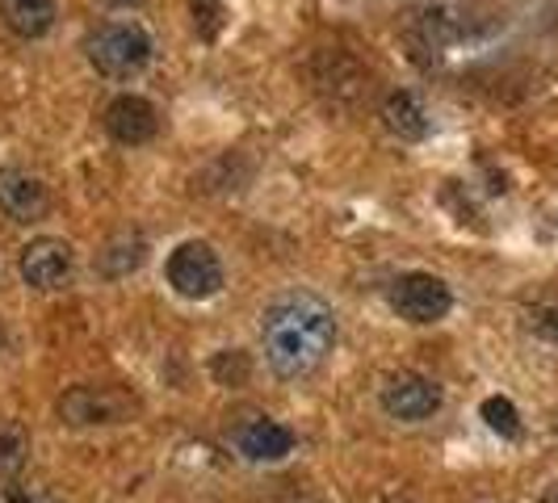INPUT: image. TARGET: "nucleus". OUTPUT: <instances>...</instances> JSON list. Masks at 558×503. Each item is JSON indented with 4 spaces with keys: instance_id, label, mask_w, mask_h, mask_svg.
Returning <instances> with one entry per match:
<instances>
[{
    "instance_id": "nucleus-15",
    "label": "nucleus",
    "mask_w": 558,
    "mask_h": 503,
    "mask_svg": "<svg viewBox=\"0 0 558 503\" xmlns=\"http://www.w3.org/2000/svg\"><path fill=\"white\" fill-rule=\"evenodd\" d=\"M483 419H487L500 437H521V416H517V407H512L508 398H500V394L483 403Z\"/></svg>"
},
{
    "instance_id": "nucleus-4",
    "label": "nucleus",
    "mask_w": 558,
    "mask_h": 503,
    "mask_svg": "<svg viewBox=\"0 0 558 503\" xmlns=\"http://www.w3.org/2000/svg\"><path fill=\"white\" fill-rule=\"evenodd\" d=\"M391 303L408 323H437L453 307V294H449L446 281L433 278V273H408V278L395 281Z\"/></svg>"
},
{
    "instance_id": "nucleus-7",
    "label": "nucleus",
    "mask_w": 558,
    "mask_h": 503,
    "mask_svg": "<svg viewBox=\"0 0 558 503\" xmlns=\"http://www.w3.org/2000/svg\"><path fill=\"white\" fill-rule=\"evenodd\" d=\"M131 407L135 403L110 387H72L59 398V416L68 424H118V419H126Z\"/></svg>"
},
{
    "instance_id": "nucleus-11",
    "label": "nucleus",
    "mask_w": 558,
    "mask_h": 503,
    "mask_svg": "<svg viewBox=\"0 0 558 503\" xmlns=\"http://www.w3.org/2000/svg\"><path fill=\"white\" fill-rule=\"evenodd\" d=\"M0 22L17 38H43L56 26V0H0Z\"/></svg>"
},
{
    "instance_id": "nucleus-8",
    "label": "nucleus",
    "mask_w": 558,
    "mask_h": 503,
    "mask_svg": "<svg viewBox=\"0 0 558 503\" xmlns=\"http://www.w3.org/2000/svg\"><path fill=\"white\" fill-rule=\"evenodd\" d=\"M0 210L17 223H38L51 210V194L38 176H29L22 168H0Z\"/></svg>"
},
{
    "instance_id": "nucleus-5",
    "label": "nucleus",
    "mask_w": 558,
    "mask_h": 503,
    "mask_svg": "<svg viewBox=\"0 0 558 503\" xmlns=\"http://www.w3.org/2000/svg\"><path fill=\"white\" fill-rule=\"evenodd\" d=\"M437 407H441V387L428 382L424 373L399 369L383 387V412L395 419H428Z\"/></svg>"
},
{
    "instance_id": "nucleus-3",
    "label": "nucleus",
    "mask_w": 558,
    "mask_h": 503,
    "mask_svg": "<svg viewBox=\"0 0 558 503\" xmlns=\"http://www.w3.org/2000/svg\"><path fill=\"white\" fill-rule=\"evenodd\" d=\"M168 285L181 294V298H210L219 294L223 285V265L210 244L202 240H190L181 248L168 256Z\"/></svg>"
},
{
    "instance_id": "nucleus-16",
    "label": "nucleus",
    "mask_w": 558,
    "mask_h": 503,
    "mask_svg": "<svg viewBox=\"0 0 558 503\" xmlns=\"http://www.w3.org/2000/svg\"><path fill=\"white\" fill-rule=\"evenodd\" d=\"M530 328L546 340H558V307H537L530 310Z\"/></svg>"
},
{
    "instance_id": "nucleus-18",
    "label": "nucleus",
    "mask_w": 558,
    "mask_h": 503,
    "mask_svg": "<svg viewBox=\"0 0 558 503\" xmlns=\"http://www.w3.org/2000/svg\"><path fill=\"white\" fill-rule=\"evenodd\" d=\"M391 503H408V500H391Z\"/></svg>"
},
{
    "instance_id": "nucleus-13",
    "label": "nucleus",
    "mask_w": 558,
    "mask_h": 503,
    "mask_svg": "<svg viewBox=\"0 0 558 503\" xmlns=\"http://www.w3.org/2000/svg\"><path fill=\"white\" fill-rule=\"evenodd\" d=\"M29 462V432L26 424H17V419H4L0 424V482H13V478H22Z\"/></svg>"
},
{
    "instance_id": "nucleus-12",
    "label": "nucleus",
    "mask_w": 558,
    "mask_h": 503,
    "mask_svg": "<svg viewBox=\"0 0 558 503\" xmlns=\"http://www.w3.org/2000/svg\"><path fill=\"white\" fill-rule=\"evenodd\" d=\"M383 122H387V131L391 135H399V139L416 143L428 135V113H424V106H420L412 93H391L387 97V106H383Z\"/></svg>"
},
{
    "instance_id": "nucleus-10",
    "label": "nucleus",
    "mask_w": 558,
    "mask_h": 503,
    "mask_svg": "<svg viewBox=\"0 0 558 503\" xmlns=\"http://www.w3.org/2000/svg\"><path fill=\"white\" fill-rule=\"evenodd\" d=\"M235 445H240V453L252 457V462H281V457L294 449V437H290V428H281L274 419H252V424L240 428Z\"/></svg>"
},
{
    "instance_id": "nucleus-2",
    "label": "nucleus",
    "mask_w": 558,
    "mask_h": 503,
    "mask_svg": "<svg viewBox=\"0 0 558 503\" xmlns=\"http://www.w3.org/2000/svg\"><path fill=\"white\" fill-rule=\"evenodd\" d=\"M88 59L101 76L110 81H126L147 68L151 59V38L147 29L135 26V22H113V26H101L93 38H88Z\"/></svg>"
},
{
    "instance_id": "nucleus-1",
    "label": "nucleus",
    "mask_w": 558,
    "mask_h": 503,
    "mask_svg": "<svg viewBox=\"0 0 558 503\" xmlns=\"http://www.w3.org/2000/svg\"><path fill=\"white\" fill-rule=\"evenodd\" d=\"M260 340H265V361L274 365L278 378H307L332 353L336 315L319 294L290 290L269 303L260 319Z\"/></svg>"
},
{
    "instance_id": "nucleus-9",
    "label": "nucleus",
    "mask_w": 558,
    "mask_h": 503,
    "mask_svg": "<svg viewBox=\"0 0 558 503\" xmlns=\"http://www.w3.org/2000/svg\"><path fill=\"white\" fill-rule=\"evenodd\" d=\"M106 131H110L118 143H126V147H140V143H151L156 139V131H160V113L151 101H143V97H113L110 106H106Z\"/></svg>"
},
{
    "instance_id": "nucleus-6",
    "label": "nucleus",
    "mask_w": 558,
    "mask_h": 503,
    "mask_svg": "<svg viewBox=\"0 0 558 503\" xmlns=\"http://www.w3.org/2000/svg\"><path fill=\"white\" fill-rule=\"evenodd\" d=\"M22 278L34 285V290H59L63 281L72 278V244L68 240H56V235H43L22 248V260H17Z\"/></svg>"
},
{
    "instance_id": "nucleus-14",
    "label": "nucleus",
    "mask_w": 558,
    "mask_h": 503,
    "mask_svg": "<svg viewBox=\"0 0 558 503\" xmlns=\"http://www.w3.org/2000/svg\"><path fill=\"white\" fill-rule=\"evenodd\" d=\"M143 256H147V244L140 235H118V240H110V248L97 256V269L106 278H126L131 269H140Z\"/></svg>"
},
{
    "instance_id": "nucleus-17",
    "label": "nucleus",
    "mask_w": 558,
    "mask_h": 503,
    "mask_svg": "<svg viewBox=\"0 0 558 503\" xmlns=\"http://www.w3.org/2000/svg\"><path fill=\"white\" fill-rule=\"evenodd\" d=\"M542 503H558V482H550V487H546V495H542Z\"/></svg>"
}]
</instances>
